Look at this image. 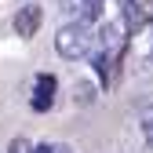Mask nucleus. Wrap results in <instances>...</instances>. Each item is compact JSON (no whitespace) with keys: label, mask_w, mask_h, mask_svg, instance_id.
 Returning <instances> with one entry per match:
<instances>
[{"label":"nucleus","mask_w":153,"mask_h":153,"mask_svg":"<svg viewBox=\"0 0 153 153\" xmlns=\"http://www.w3.org/2000/svg\"><path fill=\"white\" fill-rule=\"evenodd\" d=\"M91 44L95 36L84 22H69V26H59V33H55V51L62 55V59L76 62V59H88L91 55Z\"/></svg>","instance_id":"obj_1"},{"label":"nucleus","mask_w":153,"mask_h":153,"mask_svg":"<svg viewBox=\"0 0 153 153\" xmlns=\"http://www.w3.org/2000/svg\"><path fill=\"white\" fill-rule=\"evenodd\" d=\"M40 22H44V7L40 4H22L15 11V33L22 36V40H29V36H36V29H40Z\"/></svg>","instance_id":"obj_2"},{"label":"nucleus","mask_w":153,"mask_h":153,"mask_svg":"<svg viewBox=\"0 0 153 153\" xmlns=\"http://www.w3.org/2000/svg\"><path fill=\"white\" fill-rule=\"evenodd\" d=\"M51 102H55V76L51 73H40L36 76V91H33V109H51Z\"/></svg>","instance_id":"obj_3"},{"label":"nucleus","mask_w":153,"mask_h":153,"mask_svg":"<svg viewBox=\"0 0 153 153\" xmlns=\"http://www.w3.org/2000/svg\"><path fill=\"white\" fill-rule=\"evenodd\" d=\"M128 18L131 22H153V0H128Z\"/></svg>","instance_id":"obj_4"},{"label":"nucleus","mask_w":153,"mask_h":153,"mask_svg":"<svg viewBox=\"0 0 153 153\" xmlns=\"http://www.w3.org/2000/svg\"><path fill=\"white\" fill-rule=\"evenodd\" d=\"M7 153H36V146H33L29 139H11V146H7Z\"/></svg>","instance_id":"obj_5"},{"label":"nucleus","mask_w":153,"mask_h":153,"mask_svg":"<svg viewBox=\"0 0 153 153\" xmlns=\"http://www.w3.org/2000/svg\"><path fill=\"white\" fill-rule=\"evenodd\" d=\"M76 102H80V106L95 102V88H91V84H76Z\"/></svg>","instance_id":"obj_6"},{"label":"nucleus","mask_w":153,"mask_h":153,"mask_svg":"<svg viewBox=\"0 0 153 153\" xmlns=\"http://www.w3.org/2000/svg\"><path fill=\"white\" fill-rule=\"evenodd\" d=\"M36 153H73L69 146H36Z\"/></svg>","instance_id":"obj_7"}]
</instances>
